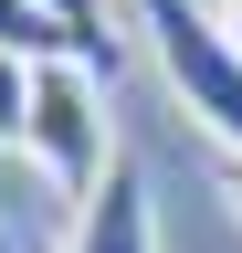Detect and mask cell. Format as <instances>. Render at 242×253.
Listing matches in <instances>:
<instances>
[{
	"instance_id": "obj_5",
	"label": "cell",
	"mask_w": 242,
	"mask_h": 253,
	"mask_svg": "<svg viewBox=\"0 0 242 253\" xmlns=\"http://www.w3.org/2000/svg\"><path fill=\"white\" fill-rule=\"evenodd\" d=\"M42 11L64 21V32H74V53L116 84V63H127V32H116V11H105V0H42Z\"/></svg>"
},
{
	"instance_id": "obj_7",
	"label": "cell",
	"mask_w": 242,
	"mask_h": 253,
	"mask_svg": "<svg viewBox=\"0 0 242 253\" xmlns=\"http://www.w3.org/2000/svg\"><path fill=\"white\" fill-rule=\"evenodd\" d=\"M221 201H232V221H242V158H221Z\"/></svg>"
},
{
	"instance_id": "obj_8",
	"label": "cell",
	"mask_w": 242,
	"mask_h": 253,
	"mask_svg": "<svg viewBox=\"0 0 242 253\" xmlns=\"http://www.w3.org/2000/svg\"><path fill=\"white\" fill-rule=\"evenodd\" d=\"M221 32H232V42H242V0H221Z\"/></svg>"
},
{
	"instance_id": "obj_1",
	"label": "cell",
	"mask_w": 242,
	"mask_h": 253,
	"mask_svg": "<svg viewBox=\"0 0 242 253\" xmlns=\"http://www.w3.org/2000/svg\"><path fill=\"white\" fill-rule=\"evenodd\" d=\"M137 32H147V53H158L179 116L221 158H242V42L221 32V11H200V0H137Z\"/></svg>"
},
{
	"instance_id": "obj_6",
	"label": "cell",
	"mask_w": 242,
	"mask_h": 253,
	"mask_svg": "<svg viewBox=\"0 0 242 253\" xmlns=\"http://www.w3.org/2000/svg\"><path fill=\"white\" fill-rule=\"evenodd\" d=\"M32 74H42V63L0 53V148H32Z\"/></svg>"
},
{
	"instance_id": "obj_9",
	"label": "cell",
	"mask_w": 242,
	"mask_h": 253,
	"mask_svg": "<svg viewBox=\"0 0 242 253\" xmlns=\"http://www.w3.org/2000/svg\"><path fill=\"white\" fill-rule=\"evenodd\" d=\"M0 253H21V243H11V232H0Z\"/></svg>"
},
{
	"instance_id": "obj_4",
	"label": "cell",
	"mask_w": 242,
	"mask_h": 253,
	"mask_svg": "<svg viewBox=\"0 0 242 253\" xmlns=\"http://www.w3.org/2000/svg\"><path fill=\"white\" fill-rule=\"evenodd\" d=\"M0 53H21V63H84L74 53V32L42 11V0H0Z\"/></svg>"
},
{
	"instance_id": "obj_2",
	"label": "cell",
	"mask_w": 242,
	"mask_h": 253,
	"mask_svg": "<svg viewBox=\"0 0 242 253\" xmlns=\"http://www.w3.org/2000/svg\"><path fill=\"white\" fill-rule=\"evenodd\" d=\"M32 158H42V179L74 211L116 179V116H105V74L95 63H42L32 74Z\"/></svg>"
},
{
	"instance_id": "obj_3",
	"label": "cell",
	"mask_w": 242,
	"mask_h": 253,
	"mask_svg": "<svg viewBox=\"0 0 242 253\" xmlns=\"http://www.w3.org/2000/svg\"><path fill=\"white\" fill-rule=\"evenodd\" d=\"M64 253H158V211H147V179H137V158H116V179H105L95 201L74 211Z\"/></svg>"
}]
</instances>
